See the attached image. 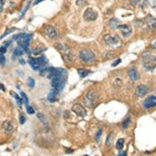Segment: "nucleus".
Here are the masks:
<instances>
[{"instance_id":"obj_36","label":"nucleus","mask_w":156,"mask_h":156,"mask_svg":"<svg viewBox=\"0 0 156 156\" xmlns=\"http://www.w3.org/2000/svg\"><path fill=\"white\" fill-rule=\"evenodd\" d=\"M112 135H114L112 133H110L109 135H108L107 140H106V145H109L110 143H112Z\"/></svg>"},{"instance_id":"obj_32","label":"nucleus","mask_w":156,"mask_h":156,"mask_svg":"<svg viewBox=\"0 0 156 156\" xmlns=\"http://www.w3.org/2000/svg\"><path fill=\"white\" fill-rule=\"evenodd\" d=\"M122 84V80L120 78H117V79H115V82H114V85L116 87H119L120 85Z\"/></svg>"},{"instance_id":"obj_27","label":"nucleus","mask_w":156,"mask_h":156,"mask_svg":"<svg viewBox=\"0 0 156 156\" xmlns=\"http://www.w3.org/2000/svg\"><path fill=\"white\" fill-rule=\"evenodd\" d=\"M27 84H28L29 87H35V79L29 77L28 79H27Z\"/></svg>"},{"instance_id":"obj_46","label":"nucleus","mask_w":156,"mask_h":156,"mask_svg":"<svg viewBox=\"0 0 156 156\" xmlns=\"http://www.w3.org/2000/svg\"><path fill=\"white\" fill-rule=\"evenodd\" d=\"M120 156H123V155H126V152H121V153H120V154H119Z\"/></svg>"},{"instance_id":"obj_35","label":"nucleus","mask_w":156,"mask_h":156,"mask_svg":"<svg viewBox=\"0 0 156 156\" xmlns=\"http://www.w3.org/2000/svg\"><path fill=\"white\" fill-rule=\"evenodd\" d=\"M149 4H150L152 8H156V0H150V1H149Z\"/></svg>"},{"instance_id":"obj_42","label":"nucleus","mask_w":156,"mask_h":156,"mask_svg":"<svg viewBox=\"0 0 156 156\" xmlns=\"http://www.w3.org/2000/svg\"><path fill=\"white\" fill-rule=\"evenodd\" d=\"M120 63H121V59H120V58H119V59H117V61H115V63H114V64H112V67H116V66H118V65H119V64H120Z\"/></svg>"},{"instance_id":"obj_19","label":"nucleus","mask_w":156,"mask_h":156,"mask_svg":"<svg viewBox=\"0 0 156 156\" xmlns=\"http://www.w3.org/2000/svg\"><path fill=\"white\" fill-rule=\"evenodd\" d=\"M108 25H109L110 28H112V29H118V28H119L120 25H121V22H120V21L118 20V19L112 18V19H110V20H109V22H108Z\"/></svg>"},{"instance_id":"obj_7","label":"nucleus","mask_w":156,"mask_h":156,"mask_svg":"<svg viewBox=\"0 0 156 156\" xmlns=\"http://www.w3.org/2000/svg\"><path fill=\"white\" fill-rule=\"evenodd\" d=\"M31 35H26V33H23L22 37L20 40H18V45L21 46L24 51H28V47H29V43L31 41Z\"/></svg>"},{"instance_id":"obj_26","label":"nucleus","mask_w":156,"mask_h":156,"mask_svg":"<svg viewBox=\"0 0 156 156\" xmlns=\"http://www.w3.org/2000/svg\"><path fill=\"white\" fill-rule=\"evenodd\" d=\"M21 97H22V100H23V102H24V104L28 105V98L26 97V94L21 92Z\"/></svg>"},{"instance_id":"obj_17","label":"nucleus","mask_w":156,"mask_h":156,"mask_svg":"<svg viewBox=\"0 0 156 156\" xmlns=\"http://www.w3.org/2000/svg\"><path fill=\"white\" fill-rule=\"evenodd\" d=\"M128 76H129L130 80L136 81L138 79V73L136 71L135 68H131L130 70H128Z\"/></svg>"},{"instance_id":"obj_45","label":"nucleus","mask_w":156,"mask_h":156,"mask_svg":"<svg viewBox=\"0 0 156 156\" xmlns=\"http://www.w3.org/2000/svg\"><path fill=\"white\" fill-rule=\"evenodd\" d=\"M20 64H21V65H25V61H23V59H21V61H20Z\"/></svg>"},{"instance_id":"obj_20","label":"nucleus","mask_w":156,"mask_h":156,"mask_svg":"<svg viewBox=\"0 0 156 156\" xmlns=\"http://www.w3.org/2000/svg\"><path fill=\"white\" fill-rule=\"evenodd\" d=\"M23 53H24V49L22 48L21 46H17L16 48L14 49V52H13V55H14V57H20L23 55Z\"/></svg>"},{"instance_id":"obj_40","label":"nucleus","mask_w":156,"mask_h":156,"mask_svg":"<svg viewBox=\"0 0 156 156\" xmlns=\"http://www.w3.org/2000/svg\"><path fill=\"white\" fill-rule=\"evenodd\" d=\"M6 47H5V45H3V46H1V48H0V53H4V52H6Z\"/></svg>"},{"instance_id":"obj_41","label":"nucleus","mask_w":156,"mask_h":156,"mask_svg":"<svg viewBox=\"0 0 156 156\" xmlns=\"http://www.w3.org/2000/svg\"><path fill=\"white\" fill-rule=\"evenodd\" d=\"M101 133H102V130H99L97 134H96V140H100V136H101Z\"/></svg>"},{"instance_id":"obj_10","label":"nucleus","mask_w":156,"mask_h":156,"mask_svg":"<svg viewBox=\"0 0 156 156\" xmlns=\"http://www.w3.org/2000/svg\"><path fill=\"white\" fill-rule=\"evenodd\" d=\"M72 112H73L74 114L77 115L78 117H84L85 115H87V110H85V108L79 103H75L72 105Z\"/></svg>"},{"instance_id":"obj_48","label":"nucleus","mask_w":156,"mask_h":156,"mask_svg":"<svg viewBox=\"0 0 156 156\" xmlns=\"http://www.w3.org/2000/svg\"><path fill=\"white\" fill-rule=\"evenodd\" d=\"M0 87H1V89H2V91H4V87H3V85H1V84H0Z\"/></svg>"},{"instance_id":"obj_28","label":"nucleus","mask_w":156,"mask_h":156,"mask_svg":"<svg viewBox=\"0 0 156 156\" xmlns=\"http://www.w3.org/2000/svg\"><path fill=\"white\" fill-rule=\"evenodd\" d=\"M45 50H46V48H40V47H38V48L33 49V54H37V53H41V52H43V51H45Z\"/></svg>"},{"instance_id":"obj_2","label":"nucleus","mask_w":156,"mask_h":156,"mask_svg":"<svg viewBox=\"0 0 156 156\" xmlns=\"http://www.w3.org/2000/svg\"><path fill=\"white\" fill-rule=\"evenodd\" d=\"M28 63L33 70H42L48 64V61L45 55H41L40 57H29Z\"/></svg>"},{"instance_id":"obj_5","label":"nucleus","mask_w":156,"mask_h":156,"mask_svg":"<svg viewBox=\"0 0 156 156\" xmlns=\"http://www.w3.org/2000/svg\"><path fill=\"white\" fill-rule=\"evenodd\" d=\"M98 100H99V96H98V94L96 93L95 91H89L84 98V104L87 105V107L93 108L94 106L97 104Z\"/></svg>"},{"instance_id":"obj_16","label":"nucleus","mask_w":156,"mask_h":156,"mask_svg":"<svg viewBox=\"0 0 156 156\" xmlns=\"http://www.w3.org/2000/svg\"><path fill=\"white\" fill-rule=\"evenodd\" d=\"M1 127H2V130H3L6 134H10L13 132V130H14V126H13L10 121H4L3 123H2Z\"/></svg>"},{"instance_id":"obj_49","label":"nucleus","mask_w":156,"mask_h":156,"mask_svg":"<svg viewBox=\"0 0 156 156\" xmlns=\"http://www.w3.org/2000/svg\"><path fill=\"white\" fill-rule=\"evenodd\" d=\"M155 93H156V89H155Z\"/></svg>"},{"instance_id":"obj_21","label":"nucleus","mask_w":156,"mask_h":156,"mask_svg":"<svg viewBox=\"0 0 156 156\" xmlns=\"http://www.w3.org/2000/svg\"><path fill=\"white\" fill-rule=\"evenodd\" d=\"M38 118H39V120L41 122H42V124L45 126L46 128H48V120H47V118L44 116L43 114H41V112H39V114H37Z\"/></svg>"},{"instance_id":"obj_9","label":"nucleus","mask_w":156,"mask_h":156,"mask_svg":"<svg viewBox=\"0 0 156 156\" xmlns=\"http://www.w3.org/2000/svg\"><path fill=\"white\" fill-rule=\"evenodd\" d=\"M44 33L45 35H47L50 39H56L57 35H58V33H57V29L55 27L51 26V25H46L44 27Z\"/></svg>"},{"instance_id":"obj_4","label":"nucleus","mask_w":156,"mask_h":156,"mask_svg":"<svg viewBox=\"0 0 156 156\" xmlns=\"http://www.w3.org/2000/svg\"><path fill=\"white\" fill-rule=\"evenodd\" d=\"M55 48H56L57 50H58L59 52L61 53V55H63V58L65 59L66 61H74L75 56H74L73 52H72L71 49H70L69 47L65 46V45H63V44H56V45H55Z\"/></svg>"},{"instance_id":"obj_34","label":"nucleus","mask_w":156,"mask_h":156,"mask_svg":"<svg viewBox=\"0 0 156 156\" xmlns=\"http://www.w3.org/2000/svg\"><path fill=\"white\" fill-rule=\"evenodd\" d=\"M26 109H27V112H28V114H30V115L35 114V109H33V107H30V106L27 105L26 106Z\"/></svg>"},{"instance_id":"obj_22","label":"nucleus","mask_w":156,"mask_h":156,"mask_svg":"<svg viewBox=\"0 0 156 156\" xmlns=\"http://www.w3.org/2000/svg\"><path fill=\"white\" fill-rule=\"evenodd\" d=\"M78 74L81 78H84V77H87V75L91 74V71H89V70H87V69H78Z\"/></svg>"},{"instance_id":"obj_11","label":"nucleus","mask_w":156,"mask_h":156,"mask_svg":"<svg viewBox=\"0 0 156 156\" xmlns=\"http://www.w3.org/2000/svg\"><path fill=\"white\" fill-rule=\"evenodd\" d=\"M97 17H98V14L94 10H92V8H87V10L84 12V14H83V18H84V20L89 21V22H91V21H95L96 19H97Z\"/></svg>"},{"instance_id":"obj_1","label":"nucleus","mask_w":156,"mask_h":156,"mask_svg":"<svg viewBox=\"0 0 156 156\" xmlns=\"http://www.w3.org/2000/svg\"><path fill=\"white\" fill-rule=\"evenodd\" d=\"M48 78L51 80V84L53 87L57 89L58 91H61L65 87L66 81L68 78V72L67 70L61 69V68L54 69V71L48 76Z\"/></svg>"},{"instance_id":"obj_15","label":"nucleus","mask_w":156,"mask_h":156,"mask_svg":"<svg viewBox=\"0 0 156 156\" xmlns=\"http://www.w3.org/2000/svg\"><path fill=\"white\" fill-rule=\"evenodd\" d=\"M119 29L121 30V33L123 35V37H128V35H130L132 33L131 26H130V25H127V24L120 25Z\"/></svg>"},{"instance_id":"obj_30","label":"nucleus","mask_w":156,"mask_h":156,"mask_svg":"<svg viewBox=\"0 0 156 156\" xmlns=\"http://www.w3.org/2000/svg\"><path fill=\"white\" fill-rule=\"evenodd\" d=\"M0 65L1 66L5 65V57H4L3 53H0Z\"/></svg>"},{"instance_id":"obj_3","label":"nucleus","mask_w":156,"mask_h":156,"mask_svg":"<svg viewBox=\"0 0 156 156\" xmlns=\"http://www.w3.org/2000/svg\"><path fill=\"white\" fill-rule=\"evenodd\" d=\"M142 64L146 70L152 71L156 68V56L153 54H150V53H147L143 56Z\"/></svg>"},{"instance_id":"obj_43","label":"nucleus","mask_w":156,"mask_h":156,"mask_svg":"<svg viewBox=\"0 0 156 156\" xmlns=\"http://www.w3.org/2000/svg\"><path fill=\"white\" fill-rule=\"evenodd\" d=\"M69 116H70V115H69V112H66L65 115H64V117H65V118H69Z\"/></svg>"},{"instance_id":"obj_18","label":"nucleus","mask_w":156,"mask_h":156,"mask_svg":"<svg viewBox=\"0 0 156 156\" xmlns=\"http://www.w3.org/2000/svg\"><path fill=\"white\" fill-rule=\"evenodd\" d=\"M57 94H58V89H55V87H53L52 91L50 92V94L48 95V100L50 102H55L56 101V96Z\"/></svg>"},{"instance_id":"obj_12","label":"nucleus","mask_w":156,"mask_h":156,"mask_svg":"<svg viewBox=\"0 0 156 156\" xmlns=\"http://www.w3.org/2000/svg\"><path fill=\"white\" fill-rule=\"evenodd\" d=\"M148 91L149 87L146 84H140L135 89V95L138 97H144V96H146L148 94Z\"/></svg>"},{"instance_id":"obj_6","label":"nucleus","mask_w":156,"mask_h":156,"mask_svg":"<svg viewBox=\"0 0 156 156\" xmlns=\"http://www.w3.org/2000/svg\"><path fill=\"white\" fill-rule=\"evenodd\" d=\"M79 57L82 61L84 63H92V61H95L96 55L95 53L93 52L89 49H82V50L79 52Z\"/></svg>"},{"instance_id":"obj_8","label":"nucleus","mask_w":156,"mask_h":156,"mask_svg":"<svg viewBox=\"0 0 156 156\" xmlns=\"http://www.w3.org/2000/svg\"><path fill=\"white\" fill-rule=\"evenodd\" d=\"M104 41L108 46H117V45L121 44V40L119 39L118 35H110L108 33L104 35Z\"/></svg>"},{"instance_id":"obj_23","label":"nucleus","mask_w":156,"mask_h":156,"mask_svg":"<svg viewBox=\"0 0 156 156\" xmlns=\"http://www.w3.org/2000/svg\"><path fill=\"white\" fill-rule=\"evenodd\" d=\"M148 4H149L148 0H138V5L140 6V8H142V10H145L146 7H148Z\"/></svg>"},{"instance_id":"obj_37","label":"nucleus","mask_w":156,"mask_h":156,"mask_svg":"<svg viewBox=\"0 0 156 156\" xmlns=\"http://www.w3.org/2000/svg\"><path fill=\"white\" fill-rule=\"evenodd\" d=\"M4 3H5V0H0V13H2V10H3Z\"/></svg>"},{"instance_id":"obj_29","label":"nucleus","mask_w":156,"mask_h":156,"mask_svg":"<svg viewBox=\"0 0 156 156\" xmlns=\"http://www.w3.org/2000/svg\"><path fill=\"white\" fill-rule=\"evenodd\" d=\"M76 4H77L78 6H84V5H87V2L85 1V0H77Z\"/></svg>"},{"instance_id":"obj_24","label":"nucleus","mask_w":156,"mask_h":156,"mask_svg":"<svg viewBox=\"0 0 156 156\" xmlns=\"http://www.w3.org/2000/svg\"><path fill=\"white\" fill-rule=\"evenodd\" d=\"M115 56V52H112V51H107V52H105L103 54V59L104 61H108L109 58H112V57Z\"/></svg>"},{"instance_id":"obj_31","label":"nucleus","mask_w":156,"mask_h":156,"mask_svg":"<svg viewBox=\"0 0 156 156\" xmlns=\"http://www.w3.org/2000/svg\"><path fill=\"white\" fill-rule=\"evenodd\" d=\"M130 121H131V119H130V118H127V119L123 122V128H127L128 125L130 124Z\"/></svg>"},{"instance_id":"obj_33","label":"nucleus","mask_w":156,"mask_h":156,"mask_svg":"<svg viewBox=\"0 0 156 156\" xmlns=\"http://www.w3.org/2000/svg\"><path fill=\"white\" fill-rule=\"evenodd\" d=\"M19 121H20L21 124H24L25 123V117L23 114H20L19 115Z\"/></svg>"},{"instance_id":"obj_13","label":"nucleus","mask_w":156,"mask_h":156,"mask_svg":"<svg viewBox=\"0 0 156 156\" xmlns=\"http://www.w3.org/2000/svg\"><path fill=\"white\" fill-rule=\"evenodd\" d=\"M144 23L147 25V27H148L149 29L156 28V18L151 16V15H149V16H147L146 18H145Z\"/></svg>"},{"instance_id":"obj_38","label":"nucleus","mask_w":156,"mask_h":156,"mask_svg":"<svg viewBox=\"0 0 156 156\" xmlns=\"http://www.w3.org/2000/svg\"><path fill=\"white\" fill-rule=\"evenodd\" d=\"M129 1H130V3H131L132 6H136V5H138V0H129Z\"/></svg>"},{"instance_id":"obj_25","label":"nucleus","mask_w":156,"mask_h":156,"mask_svg":"<svg viewBox=\"0 0 156 156\" xmlns=\"http://www.w3.org/2000/svg\"><path fill=\"white\" fill-rule=\"evenodd\" d=\"M123 146H124V138H120V140H118L117 145H116L118 150H122V149H123Z\"/></svg>"},{"instance_id":"obj_44","label":"nucleus","mask_w":156,"mask_h":156,"mask_svg":"<svg viewBox=\"0 0 156 156\" xmlns=\"http://www.w3.org/2000/svg\"><path fill=\"white\" fill-rule=\"evenodd\" d=\"M41 1H43V0H35V4H38V3H40Z\"/></svg>"},{"instance_id":"obj_14","label":"nucleus","mask_w":156,"mask_h":156,"mask_svg":"<svg viewBox=\"0 0 156 156\" xmlns=\"http://www.w3.org/2000/svg\"><path fill=\"white\" fill-rule=\"evenodd\" d=\"M156 106V97L155 96H149L144 101V107L145 108H152Z\"/></svg>"},{"instance_id":"obj_39","label":"nucleus","mask_w":156,"mask_h":156,"mask_svg":"<svg viewBox=\"0 0 156 156\" xmlns=\"http://www.w3.org/2000/svg\"><path fill=\"white\" fill-rule=\"evenodd\" d=\"M13 30H14V29H10V30H8V31H6V33H4L3 35H2L1 37H0V40H1V39H3V38L5 37L6 35H8V33H12Z\"/></svg>"},{"instance_id":"obj_47","label":"nucleus","mask_w":156,"mask_h":156,"mask_svg":"<svg viewBox=\"0 0 156 156\" xmlns=\"http://www.w3.org/2000/svg\"><path fill=\"white\" fill-rule=\"evenodd\" d=\"M152 48H154V49H156V42L154 43V44L152 45Z\"/></svg>"}]
</instances>
